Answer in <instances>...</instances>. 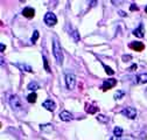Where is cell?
<instances>
[{"label":"cell","instance_id":"obj_22","mask_svg":"<svg viewBox=\"0 0 147 140\" xmlns=\"http://www.w3.org/2000/svg\"><path fill=\"white\" fill-rule=\"evenodd\" d=\"M103 67H104V69H105V71H106L107 75H113V74H115V71H113V70L110 68V67H107V65H105V64H103Z\"/></svg>","mask_w":147,"mask_h":140},{"label":"cell","instance_id":"obj_12","mask_svg":"<svg viewBox=\"0 0 147 140\" xmlns=\"http://www.w3.org/2000/svg\"><path fill=\"white\" fill-rule=\"evenodd\" d=\"M60 119L63 120V121H70L72 119V114L68 111H62L60 113Z\"/></svg>","mask_w":147,"mask_h":140},{"label":"cell","instance_id":"obj_14","mask_svg":"<svg viewBox=\"0 0 147 140\" xmlns=\"http://www.w3.org/2000/svg\"><path fill=\"white\" fill-rule=\"evenodd\" d=\"M27 89L30 90V91H35V90L40 89V86H39V84L36 83V82H30V83L28 84V86H27Z\"/></svg>","mask_w":147,"mask_h":140},{"label":"cell","instance_id":"obj_27","mask_svg":"<svg viewBox=\"0 0 147 140\" xmlns=\"http://www.w3.org/2000/svg\"><path fill=\"white\" fill-rule=\"evenodd\" d=\"M110 140H121V137H117V135H113Z\"/></svg>","mask_w":147,"mask_h":140},{"label":"cell","instance_id":"obj_25","mask_svg":"<svg viewBox=\"0 0 147 140\" xmlns=\"http://www.w3.org/2000/svg\"><path fill=\"white\" fill-rule=\"evenodd\" d=\"M130 60H132V56H131V55H124V56H123V61H124V62H128Z\"/></svg>","mask_w":147,"mask_h":140},{"label":"cell","instance_id":"obj_31","mask_svg":"<svg viewBox=\"0 0 147 140\" xmlns=\"http://www.w3.org/2000/svg\"><path fill=\"white\" fill-rule=\"evenodd\" d=\"M145 95H146V96H147V89H146V91H145Z\"/></svg>","mask_w":147,"mask_h":140},{"label":"cell","instance_id":"obj_4","mask_svg":"<svg viewBox=\"0 0 147 140\" xmlns=\"http://www.w3.org/2000/svg\"><path fill=\"white\" fill-rule=\"evenodd\" d=\"M120 113L125 117H127L128 119H134L137 117V110L134 108H131V106H127V108H124Z\"/></svg>","mask_w":147,"mask_h":140},{"label":"cell","instance_id":"obj_28","mask_svg":"<svg viewBox=\"0 0 147 140\" xmlns=\"http://www.w3.org/2000/svg\"><path fill=\"white\" fill-rule=\"evenodd\" d=\"M136 69H137V64H133V65H132L130 69H128V70H130V71H134Z\"/></svg>","mask_w":147,"mask_h":140},{"label":"cell","instance_id":"obj_2","mask_svg":"<svg viewBox=\"0 0 147 140\" xmlns=\"http://www.w3.org/2000/svg\"><path fill=\"white\" fill-rule=\"evenodd\" d=\"M9 104H11L12 109L14 110V112H19L20 110L24 109L22 102H21V99L18 97V96H12V97L9 98Z\"/></svg>","mask_w":147,"mask_h":140},{"label":"cell","instance_id":"obj_29","mask_svg":"<svg viewBox=\"0 0 147 140\" xmlns=\"http://www.w3.org/2000/svg\"><path fill=\"white\" fill-rule=\"evenodd\" d=\"M5 48H6V47H5V46H4V44H3V43H1V46H0V51H1V52H3V51H4V49H5Z\"/></svg>","mask_w":147,"mask_h":140},{"label":"cell","instance_id":"obj_19","mask_svg":"<svg viewBox=\"0 0 147 140\" xmlns=\"http://www.w3.org/2000/svg\"><path fill=\"white\" fill-rule=\"evenodd\" d=\"M113 134L117 135V137H121V135H123V129L119 127V126L115 127V130H113Z\"/></svg>","mask_w":147,"mask_h":140},{"label":"cell","instance_id":"obj_7","mask_svg":"<svg viewBox=\"0 0 147 140\" xmlns=\"http://www.w3.org/2000/svg\"><path fill=\"white\" fill-rule=\"evenodd\" d=\"M128 47H130L131 49H133V50H136V51H142L145 49V44L142 42H138V41L131 42Z\"/></svg>","mask_w":147,"mask_h":140},{"label":"cell","instance_id":"obj_20","mask_svg":"<svg viewBox=\"0 0 147 140\" xmlns=\"http://www.w3.org/2000/svg\"><path fill=\"white\" fill-rule=\"evenodd\" d=\"M124 95H125V91H124V90H118V91L115 94V98H116V99H120V98L124 97Z\"/></svg>","mask_w":147,"mask_h":140},{"label":"cell","instance_id":"obj_18","mask_svg":"<svg viewBox=\"0 0 147 140\" xmlns=\"http://www.w3.org/2000/svg\"><path fill=\"white\" fill-rule=\"evenodd\" d=\"M70 34H71V36L74 38V40H75L76 42H77V41H80V39H81V38H80V33H78L76 29H74Z\"/></svg>","mask_w":147,"mask_h":140},{"label":"cell","instance_id":"obj_17","mask_svg":"<svg viewBox=\"0 0 147 140\" xmlns=\"http://www.w3.org/2000/svg\"><path fill=\"white\" fill-rule=\"evenodd\" d=\"M36 98H38V96H36L35 92H33V94H30V95L27 96V100H28L29 103H35V102H36Z\"/></svg>","mask_w":147,"mask_h":140},{"label":"cell","instance_id":"obj_24","mask_svg":"<svg viewBox=\"0 0 147 140\" xmlns=\"http://www.w3.org/2000/svg\"><path fill=\"white\" fill-rule=\"evenodd\" d=\"M43 63H45V69L47 70V73H50V68L48 67V61H47L46 56H43Z\"/></svg>","mask_w":147,"mask_h":140},{"label":"cell","instance_id":"obj_8","mask_svg":"<svg viewBox=\"0 0 147 140\" xmlns=\"http://www.w3.org/2000/svg\"><path fill=\"white\" fill-rule=\"evenodd\" d=\"M42 106H43V108H46V109H47V110H49V111H54V110H55V108H56V104H55V102H54V100H51V99H47L46 102H43Z\"/></svg>","mask_w":147,"mask_h":140},{"label":"cell","instance_id":"obj_23","mask_svg":"<svg viewBox=\"0 0 147 140\" xmlns=\"http://www.w3.org/2000/svg\"><path fill=\"white\" fill-rule=\"evenodd\" d=\"M97 119H98L99 121H102V122H107V121H109V118H107V117H105L104 114H98Z\"/></svg>","mask_w":147,"mask_h":140},{"label":"cell","instance_id":"obj_10","mask_svg":"<svg viewBox=\"0 0 147 140\" xmlns=\"http://www.w3.org/2000/svg\"><path fill=\"white\" fill-rule=\"evenodd\" d=\"M22 15H24L25 18H28V19H30V18H33V16L35 15V11H34V8H32V7H26V8H24V11H22Z\"/></svg>","mask_w":147,"mask_h":140},{"label":"cell","instance_id":"obj_3","mask_svg":"<svg viewBox=\"0 0 147 140\" xmlns=\"http://www.w3.org/2000/svg\"><path fill=\"white\" fill-rule=\"evenodd\" d=\"M45 24H46L47 26H49V27L55 26V25L57 24V18H56V15H55L54 13H51V12H48V13L45 15Z\"/></svg>","mask_w":147,"mask_h":140},{"label":"cell","instance_id":"obj_26","mask_svg":"<svg viewBox=\"0 0 147 140\" xmlns=\"http://www.w3.org/2000/svg\"><path fill=\"white\" fill-rule=\"evenodd\" d=\"M130 9H131V11H137V9H138V6H137L136 4H132L131 7H130Z\"/></svg>","mask_w":147,"mask_h":140},{"label":"cell","instance_id":"obj_5","mask_svg":"<svg viewBox=\"0 0 147 140\" xmlns=\"http://www.w3.org/2000/svg\"><path fill=\"white\" fill-rule=\"evenodd\" d=\"M65 84L69 90H72L76 85V76L74 74H67L65 75Z\"/></svg>","mask_w":147,"mask_h":140},{"label":"cell","instance_id":"obj_21","mask_svg":"<svg viewBox=\"0 0 147 140\" xmlns=\"http://www.w3.org/2000/svg\"><path fill=\"white\" fill-rule=\"evenodd\" d=\"M38 39H39V32H38V30H34L33 36H32V42H33V43H35Z\"/></svg>","mask_w":147,"mask_h":140},{"label":"cell","instance_id":"obj_15","mask_svg":"<svg viewBox=\"0 0 147 140\" xmlns=\"http://www.w3.org/2000/svg\"><path fill=\"white\" fill-rule=\"evenodd\" d=\"M137 82L139 84H144V83H147V74H140L138 77H137Z\"/></svg>","mask_w":147,"mask_h":140},{"label":"cell","instance_id":"obj_13","mask_svg":"<svg viewBox=\"0 0 147 140\" xmlns=\"http://www.w3.org/2000/svg\"><path fill=\"white\" fill-rule=\"evenodd\" d=\"M85 111H86L88 113L94 114V113H96V112L98 111V108H97V106H94V105H89V104H86V105H85Z\"/></svg>","mask_w":147,"mask_h":140},{"label":"cell","instance_id":"obj_9","mask_svg":"<svg viewBox=\"0 0 147 140\" xmlns=\"http://www.w3.org/2000/svg\"><path fill=\"white\" fill-rule=\"evenodd\" d=\"M133 35H136L137 38H144V35H145V29H144V25L142 24H140L139 25V27L138 28H136L134 30H133Z\"/></svg>","mask_w":147,"mask_h":140},{"label":"cell","instance_id":"obj_16","mask_svg":"<svg viewBox=\"0 0 147 140\" xmlns=\"http://www.w3.org/2000/svg\"><path fill=\"white\" fill-rule=\"evenodd\" d=\"M41 131H43V132H51L53 131V125L51 124H46V125H41Z\"/></svg>","mask_w":147,"mask_h":140},{"label":"cell","instance_id":"obj_1","mask_svg":"<svg viewBox=\"0 0 147 140\" xmlns=\"http://www.w3.org/2000/svg\"><path fill=\"white\" fill-rule=\"evenodd\" d=\"M53 54L56 59V63L57 64H62L63 63V51L61 48V44L59 42L57 39H54V43H53Z\"/></svg>","mask_w":147,"mask_h":140},{"label":"cell","instance_id":"obj_30","mask_svg":"<svg viewBox=\"0 0 147 140\" xmlns=\"http://www.w3.org/2000/svg\"><path fill=\"white\" fill-rule=\"evenodd\" d=\"M119 14H120V16H125V15H126V13H125V12H123V11H120V12H119Z\"/></svg>","mask_w":147,"mask_h":140},{"label":"cell","instance_id":"obj_11","mask_svg":"<svg viewBox=\"0 0 147 140\" xmlns=\"http://www.w3.org/2000/svg\"><path fill=\"white\" fill-rule=\"evenodd\" d=\"M16 68H19L20 70H22V71H27V73H32L33 71V69L30 65L26 64V63H15L14 64Z\"/></svg>","mask_w":147,"mask_h":140},{"label":"cell","instance_id":"obj_6","mask_svg":"<svg viewBox=\"0 0 147 140\" xmlns=\"http://www.w3.org/2000/svg\"><path fill=\"white\" fill-rule=\"evenodd\" d=\"M117 84V79L115 78H110V79H105L103 82V85H102V90L103 91H106V90H110Z\"/></svg>","mask_w":147,"mask_h":140}]
</instances>
